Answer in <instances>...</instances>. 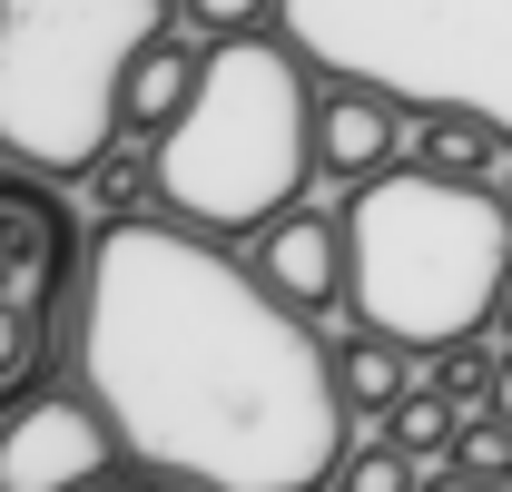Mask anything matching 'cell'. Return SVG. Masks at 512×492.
I'll use <instances>...</instances> for the list:
<instances>
[{
    "instance_id": "6da1fadb",
    "label": "cell",
    "mask_w": 512,
    "mask_h": 492,
    "mask_svg": "<svg viewBox=\"0 0 512 492\" xmlns=\"http://www.w3.org/2000/svg\"><path fill=\"white\" fill-rule=\"evenodd\" d=\"M69 374L119 424L128 463L217 492H325L345 463L335 345L247 246L109 217L69 276Z\"/></svg>"
},
{
    "instance_id": "7a4b0ae2",
    "label": "cell",
    "mask_w": 512,
    "mask_h": 492,
    "mask_svg": "<svg viewBox=\"0 0 512 492\" xmlns=\"http://www.w3.org/2000/svg\"><path fill=\"white\" fill-rule=\"evenodd\" d=\"M158 148V217L197 227V237L247 246L276 227L286 207H306L316 178V60L286 40V20L207 40V79H197L188 119Z\"/></svg>"
},
{
    "instance_id": "3957f363",
    "label": "cell",
    "mask_w": 512,
    "mask_h": 492,
    "mask_svg": "<svg viewBox=\"0 0 512 492\" xmlns=\"http://www.w3.org/2000/svg\"><path fill=\"white\" fill-rule=\"evenodd\" d=\"M345 325H375L404 345H453L503 325L512 286V197L493 178H434V168H384L345 187Z\"/></svg>"
},
{
    "instance_id": "277c9868",
    "label": "cell",
    "mask_w": 512,
    "mask_h": 492,
    "mask_svg": "<svg viewBox=\"0 0 512 492\" xmlns=\"http://www.w3.org/2000/svg\"><path fill=\"white\" fill-rule=\"evenodd\" d=\"M276 20L325 79L512 128V0H286Z\"/></svg>"
},
{
    "instance_id": "5b68a950",
    "label": "cell",
    "mask_w": 512,
    "mask_h": 492,
    "mask_svg": "<svg viewBox=\"0 0 512 492\" xmlns=\"http://www.w3.org/2000/svg\"><path fill=\"white\" fill-rule=\"evenodd\" d=\"M119 463H128V443L79 374L40 384V394H10V414H0V492H79L99 473H119Z\"/></svg>"
},
{
    "instance_id": "8992f818",
    "label": "cell",
    "mask_w": 512,
    "mask_h": 492,
    "mask_svg": "<svg viewBox=\"0 0 512 492\" xmlns=\"http://www.w3.org/2000/svg\"><path fill=\"white\" fill-rule=\"evenodd\" d=\"M414 148V99H394L375 79H325L316 69V178L365 187L384 168H404Z\"/></svg>"
},
{
    "instance_id": "52a82bcc",
    "label": "cell",
    "mask_w": 512,
    "mask_h": 492,
    "mask_svg": "<svg viewBox=\"0 0 512 492\" xmlns=\"http://www.w3.org/2000/svg\"><path fill=\"white\" fill-rule=\"evenodd\" d=\"M247 256L296 315H345V207H286L247 237Z\"/></svg>"
},
{
    "instance_id": "ba28073f",
    "label": "cell",
    "mask_w": 512,
    "mask_h": 492,
    "mask_svg": "<svg viewBox=\"0 0 512 492\" xmlns=\"http://www.w3.org/2000/svg\"><path fill=\"white\" fill-rule=\"evenodd\" d=\"M197 79H207V40H188V20H158L119 60V79H109V119L128 138H168V128L188 119Z\"/></svg>"
},
{
    "instance_id": "9c48e42d",
    "label": "cell",
    "mask_w": 512,
    "mask_h": 492,
    "mask_svg": "<svg viewBox=\"0 0 512 492\" xmlns=\"http://www.w3.org/2000/svg\"><path fill=\"white\" fill-rule=\"evenodd\" d=\"M424 345H404V335H375V325H345L335 335V394H345V424L355 433H384V414L424 384Z\"/></svg>"
},
{
    "instance_id": "30bf717a",
    "label": "cell",
    "mask_w": 512,
    "mask_h": 492,
    "mask_svg": "<svg viewBox=\"0 0 512 492\" xmlns=\"http://www.w3.org/2000/svg\"><path fill=\"white\" fill-rule=\"evenodd\" d=\"M0 237H10V286H0V315H40V306H50V286H60V197L10 187V197H0Z\"/></svg>"
},
{
    "instance_id": "8fae6325",
    "label": "cell",
    "mask_w": 512,
    "mask_h": 492,
    "mask_svg": "<svg viewBox=\"0 0 512 492\" xmlns=\"http://www.w3.org/2000/svg\"><path fill=\"white\" fill-rule=\"evenodd\" d=\"M414 168H434V178H503L512 168V128L473 119V109H414V148H404Z\"/></svg>"
},
{
    "instance_id": "7c38bea8",
    "label": "cell",
    "mask_w": 512,
    "mask_h": 492,
    "mask_svg": "<svg viewBox=\"0 0 512 492\" xmlns=\"http://www.w3.org/2000/svg\"><path fill=\"white\" fill-rule=\"evenodd\" d=\"M89 217L109 227V217H158V148H109V158H89Z\"/></svg>"
},
{
    "instance_id": "4fadbf2b",
    "label": "cell",
    "mask_w": 512,
    "mask_h": 492,
    "mask_svg": "<svg viewBox=\"0 0 512 492\" xmlns=\"http://www.w3.org/2000/svg\"><path fill=\"white\" fill-rule=\"evenodd\" d=\"M503 355H512L503 325H483V335H453V345H434V384H444L463 414H483V404L503 394Z\"/></svg>"
},
{
    "instance_id": "5bb4252c",
    "label": "cell",
    "mask_w": 512,
    "mask_h": 492,
    "mask_svg": "<svg viewBox=\"0 0 512 492\" xmlns=\"http://www.w3.org/2000/svg\"><path fill=\"white\" fill-rule=\"evenodd\" d=\"M384 433H394V443H404L414 463H453V443H463V404H453L444 384L424 374V384H414V394H404V404L384 414Z\"/></svg>"
},
{
    "instance_id": "9a60e30c",
    "label": "cell",
    "mask_w": 512,
    "mask_h": 492,
    "mask_svg": "<svg viewBox=\"0 0 512 492\" xmlns=\"http://www.w3.org/2000/svg\"><path fill=\"white\" fill-rule=\"evenodd\" d=\"M325 492H424V463H414V453H404L394 433H355Z\"/></svg>"
},
{
    "instance_id": "2e32d148",
    "label": "cell",
    "mask_w": 512,
    "mask_h": 492,
    "mask_svg": "<svg viewBox=\"0 0 512 492\" xmlns=\"http://www.w3.org/2000/svg\"><path fill=\"white\" fill-rule=\"evenodd\" d=\"M453 463H463V473H483V483H512V414H503V404L463 414V443H453Z\"/></svg>"
},
{
    "instance_id": "e0dca14e",
    "label": "cell",
    "mask_w": 512,
    "mask_h": 492,
    "mask_svg": "<svg viewBox=\"0 0 512 492\" xmlns=\"http://www.w3.org/2000/svg\"><path fill=\"white\" fill-rule=\"evenodd\" d=\"M286 0H178V20H188L197 40H237V30H266Z\"/></svg>"
},
{
    "instance_id": "ac0fdd59",
    "label": "cell",
    "mask_w": 512,
    "mask_h": 492,
    "mask_svg": "<svg viewBox=\"0 0 512 492\" xmlns=\"http://www.w3.org/2000/svg\"><path fill=\"white\" fill-rule=\"evenodd\" d=\"M424 492H512V483H483V473H463V463H434Z\"/></svg>"
},
{
    "instance_id": "d6986e66",
    "label": "cell",
    "mask_w": 512,
    "mask_h": 492,
    "mask_svg": "<svg viewBox=\"0 0 512 492\" xmlns=\"http://www.w3.org/2000/svg\"><path fill=\"white\" fill-rule=\"evenodd\" d=\"M79 492H148V463H119V473H99V483H79Z\"/></svg>"
},
{
    "instance_id": "ffe728a7",
    "label": "cell",
    "mask_w": 512,
    "mask_h": 492,
    "mask_svg": "<svg viewBox=\"0 0 512 492\" xmlns=\"http://www.w3.org/2000/svg\"><path fill=\"white\" fill-rule=\"evenodd\" d=\"M148 492H217V483H197V473H148Z\"/></svg>"
},
{
    "instance_id": "44dd1931",
    "label": "cell",
    "mask_w": 512,
    "mask_h": 492,
    "mask_svg": "<svg viewBox=\"0 0 512 492\" xmlns=\"http://www.w3.org/2000/svg\"><path fill=\"white\" fill-rule=\"evenodd\" d=\"M493 404H503V414H512V355H503V394H493Z\"/></svg>"
},
{
    "instance_id": "7402d4cb",
    "label": "cell",
    "mask_w": 512,
    "mask_h": 492,
    "mask_svg": "<svg viewBox=\"0 0 512 492\" xmlns=\"http://www.w3.org/2000/svg\"><path fill=\"white\" fill-rule=\"evenodd\" d=\"M503 335H512V286H503Z\"/></svg>"
},
{
    "instance_id": "603a6c76",
    "label": "cell",
    "mask_w": 512,
    "mask_h": 492,
    "mask_svg": "<svg viewBox=\"0 0 512 492\" xmlns=\"http://www.w3.org/2000/svg\"><path fill=\"white\" fill-rule=\"evenodd\" d=\"M493 187H503V197H512V168H503V178H493Z\"/></svg>"
},
{
    "instance_id": "cb8c5ba5",
    "label": "cell",
    "mask_w": 512,
    "mask_h": 492,
    "mask_svg": "<svg viewBox=\"0 0 512 492\" xmlns=\"http://www.w3.org/2000/svg\"><path fill=\"white\" fill-rule=\"evenodd\" d=\"M168 20H178V0H168Z\"/></svg>"
}]
</instances>
